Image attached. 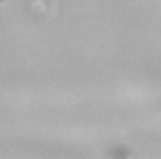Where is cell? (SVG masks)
I'll use <instances>...</instances> for the list:
<instances>
[{
	"label": "cell",
	"instance_id": "cell-1",
	"mask_svg": "<svg viewBox=\"0 0 161 159\" xmlns=\"http://www.w3.org/2000/svg\"><path fill=\"white\" fill-rule=\"evenodd\" d=\"M0 2H2V0H0Z\"/></svg>",
	"mask_w": 161,
	"mask_h": 159
}]
</instances>
